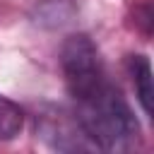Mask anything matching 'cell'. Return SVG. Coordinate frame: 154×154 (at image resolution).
I'll list each match as a JSON object with an SVG mask.
<instances>
[{"label": "cell", "mask_w": 154, "mask_h": 154, "mask_svg": "<svg viewBox=\"0 0 154 154\" xmlns=\"http://www.w3.org/2000/svg\"><path fill=\"white\" fill-rule=\"evenodd\" d=\"M128 70H130V77H132V84H135V96H137L142 111L147 116H152L154 89H152V65H149V58L147 55H130L128 58Z\"/></svg>", "instance_id": "2"}, {"label": "cell", "mask_w": 154, "mask_h": 154, "mask_svg": "<svg viewBox=\"0 0 154 154\" xmlns=\"http://www.w3.org/2000/svg\"><path fill=\"white\" fill-rule=\"evenodd\" d=\"M60 70L72 99V118L87 142L103 152H132L142 142V128L108 77L99 48L87 34H72L60 48Z\"/></svg>", "instance_id": "1"}, {"label": "cell", "mask_w": 154, "mask_h": 154, "mask_svg": "<svg viewBox=\"0 0 154 154\" xmlns=\"http://www.w3.org/2000/svg\"><path fill=\"white\" fill-rule=\"evenodd\" d=\"M24 128V111L7 96H0V140H14Z\"/></svg>", "instance_id": "3"}]
</instances>
